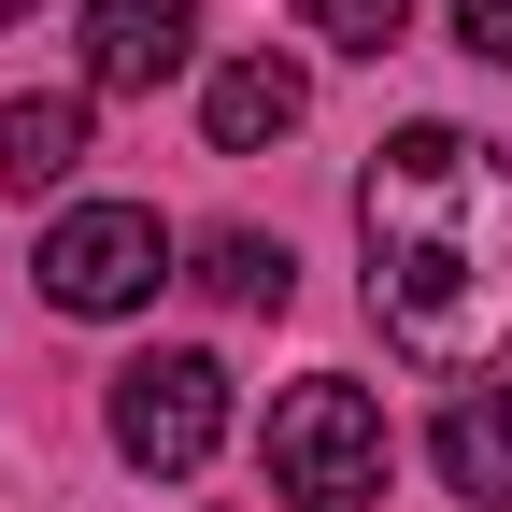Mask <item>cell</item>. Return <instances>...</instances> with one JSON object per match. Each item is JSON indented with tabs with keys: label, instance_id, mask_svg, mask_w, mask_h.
Returning <instances> with one entry per match:
<instances>
[{
	"label": "cell",
	"instance_id": "obj_1",
	"mask_svg": "<svg viewBox=\"0 0 512 512\" xmlns=\"http://www.w3.org/2000/svg\"><path fill=\"white\" fill-rule=\"evenodd\" d=\"M356 242H370V328L413 370H484L512 342V157L470 128H399L356 171Z\"/></svg>",
	"mask_w": 512,
	"mask_h": 512
},
{
	"label": "cell",
	"instance_id": "obj_2",
	"mask_svg": "<svg viewBox=\"0 0 512 512\" xmlns=\"http://www.w3.org/2000/svg\"><path fill=\"white\" fill-rule=\"evenodd\" d=\"M271 484H285L299 512L384 498V413H370V384H342V370L285 384V399H271Z\"/></svg>",
	"mask_w": 512,
	"mask_h": 512
},
{
	"label": "cell",
	"instance_id": "obj_3",
	"mask_svg": "<svg viewBox=\"0 0 512 512\" xmlns=\"http://www.w3.org/2000/svg\"><path fill=\"white\" fill-rule=\"evenodd\" d=\"M214 441H228V370H214V356L157 342V356H128V370H114V456H128V470L185 484Z\"/></svg>",
	"mask_w": 512,
	"mask_h": 512
},
{
	"label": "cell",
	"instance_id": "obj_4",
	"mask_svg": "<svg viewBox=\"0 0 512 512\" xmlns=\"http://www.w3.org/2000/svg\"><path fill=\"white\" fill-rule=\"evenodd\" d=\"M157 285H171V228L143 200H72L43 228V299L57 313H143Z\"/></svg>",
	"mask_w": 512,
	"mask_h": 512
},
{
	"label": "cell",
	"instance_id": "obj_5",
	"mask_svg": "<svg viewBox=\"0 0 512 512\" xmlns=\"http://www.w3.org/2000/svg\"><path fill=\"white\" fill-rule=\"evenodd\" d=\"M200 43V0H86V86L100 100H157Z\"/></svg>",
	"mask_w": 512,
	"mask_h": 512
},
{
	"label": "cell",
	"instance_id": "obj_6",
	"mask_svg": "<svg viewBox=\"0 0 512 512\" xmlns=\"http://www.w3.org/2000/svg\"><path fill=\"white\" fill-rule=\"evenodd\" d=\"M299 114H313L299 57H228V72L200 86V128H214V157H256V143H285Z\"/></svg>",
	"mask_w": 512,
	"mask_h": 512
},
{
	"label": "cell",
	"instance_id": "obj_7",
	"mask_svg": "<svg viewBox=\"0 0 512 512\" xmlns=\"http://www.w3.org/2000/svg\"><path fill=\"white\" fill-rule=\"evenodd\" d=\"M86 171V100H0V185H72Z\"/></svg>",
	"mask_w": 512,
	"mask_h": 512
},
{
	"label": "cell",
	"instance_id": "obj_8",
	"mask_svg": "<svg viewBox=\"0 0 512 512\" xmlns=\"http://www.w3.org/2000/svg\"><path fill=\"white\" fill-rule=\"evenodd\" d=\"M441 470H456V498H512V384H470L441 413Z\"/></svg>",
	"mask_w": 512,
	"mask_h": 512
},
{
	"label": "cell",
	"instance_id": "obj_9",
	"mask_svg": "<svg viewBox=\"0 0 512 512\" xmlns=\"http://www.w3.org/2000/svg\"><path fill=\"white\" fill-rule=\"evenodd\" d=\"M200 285L228 313H285V242H256V228H214L200 242Z\"/></svg>",
	"mask_w": 512,
	"mask_h": 512
},
{
	"label": "cell",
	"instance_id": "obj_10",
	"mask_svg": "<svg viewBox=\"0 0 512 512\" xmlns=\"http://www.w3.org/2000/svg\"><path fill=\"white\" fill-rule=\"evenodd\" d=\"M299 29H313V43H342V57H384V43L413 29V0H299Z\"/></svg>",
	"mask_w": 512,
	"mask_h": 512
},
{
	"label": "cell",
	"instance_id": "obj_11",
	"mask_svg": "<svg viewBox=\"0 0 512 512\" xmlns=\"http://www.w3.org/2000/svg\"><path fill=\"white\" fill-rule=\"evenodd\" d=\"M456 29H470V57H498V72H512V0H456Z\"/></svg>",
	"mask_w": 512,
	"mask_h": 512
},
{
	"label": "cell",
	"instance_id": "obj_12",
	"mask_svg": "<svg viewBox=\"0 0 512 512\" xmlns=\"http://www.w3.org/2000/svg\"><path fill=\"white\" fill-rule=\"evenodd\" d=\"M15 15H29V0H0V29H15Z\"/></svg>",
	"mask_w": 512,
	"mask_h": 512
}]
</instances>
